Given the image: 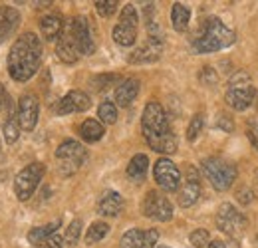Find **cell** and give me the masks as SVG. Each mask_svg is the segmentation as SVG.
<instances>
[{
  "label": "cell",
  "mask_w": 258,
  "mask_h": 248,
  "mask_svg": "<svg viewBox=\"0 0 258 248\" xmlns=\"http://www.w3.org/2000/svg\"><path fill=\"white\" fill-rule=\"evenodd\" d=\"M40 60H42V42L40 38L26 32L22 34L10 48L8 54V74L14 82H28L34 74L40 68Z\"/></svg>",
  "instance_id": "1"
},
{
  "label": "cell",
  "mask_w": 258,
  "mask_h": 248,
  "mask_svg": "<svg viewBox=\"0 0 258 248\" xmlns=\"http://www.w3.org/2000/svg\"><path fill=\"white\" fill-rule=\"evenodd\" d=\"M234 40H236L234 32L228 30L219 18H209L203 24V30L201 34H197L191 46H193L195 54H213V52L232 46Z\"/></svg>",
  "instance_id": "2"
},
{
  "label": "cell",
  "mask_w": 258,
  "mask_h": 248,
  "mask_svg": "<svg viewBox=\"0 0 258 248\" xmlns=\"http://www.w3.org/2000/svg\"><path fill=\"white\" fill-rule=\"evenodd\" d=\"M141 127H143V135L149 145H153L155 141L173 133L169 119H167V113L161 107V103H157V101H149L145 105L143 115H141Z\"/></svg>",
  "instance_id": "3"
},
{
  "label": "cell",
  "mask_w": 258,
  "mask_h": 248,
  "mask_svg": "<svg viewBox=\"0 0 258 248\" xmlns=\"http://www.w3.org/2000/svg\"><path fill=\"white\" fill-rule=\"evenodd\" d=\"M203 173L209 179V183L221 193L228 191L236 179V167L223 161V159H217V157L203 161Z\"/></svg>",
  "instance_id": "4"
},
{
  "label": "cell",
  "mask_w": 258,
  "mask_h": 248,
  "mask_svg": "<svg viewBox=\"0 0 258 248\" xmlns=\"http://www.w3.org/2000/svg\"><path fill=\"white\" fill-rule=\"evenodd\" d=\"M225 99H226V103H228L232 109H236V111H242V109H246V107L252 103V99H254V90H252V86H250V78H248L246 72H238V74L230 80V88H228V92H226Z\"/></svg>",
  "instance_id": "5"
},
{
  "label": "cell",
  "mask_w": 258,
  "mask_h": 248,
  "mask_svg": "<svg viewBox=\"0 0 258 248\" xmlns=\"http://www.w3.org/2000/svg\"><path fill=\"white\" fill-rule=\"evenodd\" d=\"M44 173H46V167L44 163H30L26 165L14 179V191H16V197L20 201H28L34 195V191L38 189L40 181L44 179Z\"/></svg>",
  "instance_id": "6"
},
{
  "label": "cell",
  "mask_w": 258,
  "mask_h": 248,
  "mask_svg": "<svg viewBox=\"0 0 258 248\" xmlns=\"http://www.w3.org/2000/svg\"><path fill=\"white\" fill-rule=\"evenodd\" d=\"M153 179H155V183L161 187L163 191L175 193V191H179V185H181V171H179V167L171 159L161 157L159 161H155Z\"/></svg>",
  "instance_id": "7"
},
{
  "label": "cell",
  "mask_w": 258,
  "mask_h": 248,
  "mask_svg": "<svg viewBox=\"0 0 258 248\" xmlns=\"http://www.w3.org/2000/svg\"><path fill=\"white\" fill-rule=\"evenodd\" d=\"M217 224L219 228L230 234V236H240L244 226H246V217L242 213H238L230 203H223L219 207V215H217Z\"/></svg>",
  "instance_id": "8"
},
{
  "label": "cell",
  "mask_w": 258,
  "mask_h": 248,
  "mask_svg": "<svg viewBox=\"0 0 258 248\" xmlns=\"http://www.w3.org/2000/svg\"><path fill=\"white\" fill-rule=\"evenodd\" d=\"M143 215L153 218V220L167 222L173 217V207L165 195L157 193V191H149L143 199Z\"/></svg>",
  "instance_id": "9"
},
{
  "label": "cell",
  "mask_w": 258,
  "mask_h": 248,
  "mask_svg": "<svg viewBox=\"0 0 258 248\" xmlns=\"http://www.w3.org/2000/svg\"><path fill=\"white\" fill-rule=\"evenodd\" d=\"M70 34H72V40L76 44V50L78 54H84V56H90L96 52V44H94V38H92V32H90V24H88V18L84 16H76L70 24Z\"/></svg>",
  "instance_id": "10"
},
{
  "label": "cell",
  "mask_w": 258,
  "mask_h": 248,
  "mask_svg": "<svg viewBox=\"0 0 258 248\" xmlns=\"http://www.w3.org/2000/svg\"><path fill=\"white\" fill-rule=\"evenodd\" d=\"M56 157L62 161V165H70V173L76 171L82 163H86L88 151L82 143L74 141V139H66L60 143V147L56 149Z\"/></svg>",
  "instance_id": "11"
},
{
  "label": "cell",
  "mask_w": 258,
  "mask_h": 248,
  "mask_svg": "<svg viewBox=\"0 0 258 248\" xmlns=\"http://www.w3.org/2000/svg\"><path fill=\"white\" fill-rule=\"evenodd\" d=\"M90 105H92V99H90V95H88V93L80 92V90H74V92L66 93L64 97L56 103L54 111H56V115L82 113V111L90 109Z\"/></svg>",
  "instance_id": "12"
},
{
  "label": "cell",
  "mask_w": 258,
  "mask_h": 248,
  "mask_svg": "<svg viewBox=\"0 0 258 248\" xmlns=\"http://www.w3.org/2000/svg\"><path fill=\"white\" fill-rule=\"evenodd\" d=\"M38 113H40V105L38 99L32 93H26L20 97L18 101V121H20V129L24 131H32L36 123H38Z\"/></svg>",
  "instance_id": "13"
},
{
  "label": "cell",
  "mask_w": 258,
  "mask_h": 248,
  "mask_svg": "<svg viewBox=\"0 0 258 248\" xmlns=\"http://www.w3.org/2000/svg\"><path fill=\"white\" fill-rule=\"evenodd\" d=\"M163 52V40L161 36H149L147 42L143 46H139L131 56H129V62L131 64H151L157 62L161 58Z\"/></svg>",
  "instance_id": "14"
},
{
  "label": "cell",
  "mask_w": 258,
  "mask_h": 248,
  "mask_svg": "<svg viewBox=\"0 0 258 248\" xmlns=\"http://www.w3.org/2000/svg\"><path fill=\"white\" fill-rule=\"evenodd\" d=\"M201 197V181H199V175L193 167L187 169V181H185V187L179 191V205L183 209L187 207H193L195 203L199 201Z\"/></svg>",
  "instance_id": "15"
},
{
  "label": "cell",
  "mask_w": 258,
  "mask_h": 248,
  "mask_svg": "<svg viewBox=\"0 0 258 248\" xmlns=\"http://www.w3.org/2000/svg\"><path fill=\"white\" fill-rule=\"evenodd\" d=\"M18 24H20L18 10L12 8V6H0V44L10 34H14V30L18 28Z\"/></svg>",
  "instance_id": "16"
},
{
  "label": "cell",
  "mask_w": 258,
  "mask_h": 248,
  "mask_svg": "<svg viewBox=\"0 0 258 248\" xmlns=\"http://www.w3.org/2000/svg\"><path fill=\"white\" fill-rule=\"evenodd\" d=\"M123 209V199L117 191H107L103 193V197L99 199V205H97V213L103 215V217H117Z\"/></svg>",
  "instance_id": "17"
},
{
  "label": "cell",
  "mask_w": 258,
  "mask_h": 248,
  "mask_svg": "<svg viewBox=\"0 0 258 248\" xmlns=\"http://www.w3.org/2000/svg\"><path fill=\"white\" fill-rule=\"evenodd\" d=\"M56 54L58 58L64 64H76L78 62V50H76V44L72 40V34H70V26L62 30L60 38H58V46H56Z\"/></svg>",
  "instance_id": "18"
},
{
  "label": "cell",
  "mask_w": 258,
  "mask_h": 248,
  "mask_svg": "<svg viewBox=\"0 0 258 248\" xmlns=\"http://www.w3.org/2000/svg\"><path fill=\"white\" fill-rule=\"evenodd\" d=\"M137 93H139V80H135V78L123 80L117 86V90H115V103L119 107H127V105L133 103V99L137 97Z\"/></svg>",
  "instance_id": "19"
},
{
  "label": "cell",
  "mask_w": 258,
  "mask_h": 248,
  "mask_svg": "<svg viewBox=\"0 0 258 248\" xmlns=\"http://www.w3.org/2000/svg\"><path fill=\"white\" fill-rule=\"evenodd\" d=\"M40 30H42V36L46 40H58L60 34L64 30V20L58 16V14H48L40 20Z\"/></svg>",
  "instance_id": "20"
},
{
  "label": "cell",
  "mask_w": 258,
  "mask_h": 248,
  "mask_svg": "<svg viewBox=\"0 0 258 248\" xmlns=\"http://www.w3.org/2000/svg\"><path fill=\"white\" fill-rule=\"evenodd\" d=\"M189 20H191V10L181 4V2H175L173 4V10H171V24L177 32H185L189 26Z\"/></svg>",
  "instance_id": "21"
},
{
  "label": "cell",
  "mask_w": 258,
  "mask_h": 248,
  "mask_svg": "<svg viewBox=\"0 0 258 248\" xmlns=\"http://www.w3.org/2000/svg\"><path fill=\"white\" fill-rule=\"evenodd\" d=\"M103 133H105V129H103V125L99 123L97 119H86L84 123L80 125V135H82V139L88 141V143L99 141V139L103 137Z\"/></svg>",
  "instance_id": "22"
},
{
  "label": "cell",
  "mask_w": 258,
  "mask_h": 248,
  "mask_svg": "<svg viewBox=\"0 0 258 248\" xmlns=\"http://www.w3.org/2000/svg\"><path fill=\"white\" fill-rule=\"evenodd\" d=\"M147 169H149V159H147V155L139 153V155H135L131 161H129L127 177L129 179H133V181H141V179H145Z\"/></svg>",
  "instance_id": "23"
},
{
  "label": "cell",
  "mask_w": 258,
  "mask_h": 248,
  "mask_svg": "<svg viewBox=\"0 0 258 248\" xmlns=\"http://www.w3.org/2000/svg\"><path fill=\"white\" fill-rule=\"evenodd\" d=\"M111 36H113V40H115L119 46H125V48H127V46H133L135 40H137V28H133V26H129V24L117 22V26L113 28Z\"/></svg>",
  "instance_id": "24"
},
{
  "label": "cell",
  "mask_w": 258,
  "mask_h": 248,
  "mask_svg": "<svg viewBox=\"0 0 258 248\" xmlns=\"http://www.w3.org/2000/svg\"><path fill=\"white\" fill-rule=\"evenodd\" d=\"M58 226H60V220L48 222V224H44V226H36V228H32V230L28 232V242H32L34 246H38L40 242H44L46 238H50L52 234H56Z\"/></svg>",
  "instance_id": "25"
},
{
  "label": "cell",
  "mask_w": 258,
  "mask_h": 248,
  "mask_svg": "<svg viewBox=\"0 0 258 248\" xmlns=\"http://www.w3.org/2000/svg\"><path fill=\"white\" fill-rule=\"evenodd\" d=\"M2 135H4V141L8 145L16 143V139L20 137V121H18L16 113H10V117L6 119V123L2 127Z\"/></svg>",
  "instance_id": "26"
},
{
  "label": "cell",
  "mask_w": 258,
  "mask_h": 248,
  "mask_svg": "<svg viewBox=\"0 0 258 248\" xmlns=\"http://www.w3.org/2000/svg\"><path fill=\"white\" fill-rule=\"evenodd\" d=\"M107 232H109V224L97 220V222H94V224L88 228V232H86V244H96L101 238L107 236Z\"/></svg>",
  "instance_id": "27"
},
{
  "label": "cell",
  "mask_w": 258,
  "mask_h": 248,
  "mask_svg": "<svg viewBox=\"0 0 258 248\" xmlns=\"http://www.w3.org/2000/svg\"><path fill=\"white\" fill-rule=\"evenodd\" d=\"M97 115L99 119L105 125H113L117 121V107L113 101H103L99 107H97Z\"/></svg>",
  "instance_id": "28"
},
{
  "label": "cell",
  "mask_w": 258,
  "mask_h": 248,
  "mask_svg": "<svg viewBox=\"0 0 258 248\" xmlns=\"http://www.w3.org/2000/svg\"><path fill=\"white\" fill-rule=\"evenodd\" d=\"M121 248H141L143 246V232L139 228H131L127 230L123 236H121V242H119Z\"/></svg>",
  "instance_id": "29"
},
{
  "label": "cell",
  "mask_w": 258,
  "mask_h": 248,
  "mask_svg": "<svg viewBox=\"0 0 258 248\" xmlns=\"http://www.w3.org/2000/svg\"><path fill=\"white\" fill-rule=\"evenodd\" d=\"M203 125H205V117H203V113H197V115H193L191 123H189V127H187V139H189V141H195V139L201 135Z\"/></svg>",
  "instance_id": "30"
},
{
  "label": "cell",
  "mask_w": 258,
  "mask_h": 248,
  "mask_svg": "<svg viewBox=\"0 0 258 248\" xmlns=\"http://www.w3.org/2000/svg\"><path fill=\"white\" fill-rule=\"evenodd\" d=\"M189 240H191V244H193L195 248L209 246V242H211V234H209V230H205V228H197V230L191 232Z\"/></svg>",
  "instance_id": "31"
},
{
  "label": "cell",
  "mask_w": 258,
  "mask_h": 248,
  "mask_svg": "<svg viewBox=\"0 0 258 248\" xmlns=\"http://www.w3.org/2000/svg\"><path fill=\"white\" fill-rule=\"evenodd\" d=\"M96 10L101 18H109L117 10V0H97Z\"/></svg>",
  "instance_id": "32"
},
{
  "label": "cell",
  "mask_w": 258,
  "mask_h": 248,
  "mask_svg": "<svg viewBox=\"0 0 258 248\" xmlns=\"http://www.w3.org/2000/svg\"><path fill=\"white\" fill-rule=\"evenodd\" d=\"M80 234H82V220H74L70 226H68V230H66V244H76L78 240H80Z\"/></svg>",
  "instance_id": "33"
},
{
  "label": "cell",
  "mask_w": 258,
  "mask_h": 248,
  "mask_svg": "<svg viewBox=\"0 0 258 248\" xmlns=\"http://www.w3.org/2000/svg\"><path fill=\"white\" fill-rule=\"evenodd\" d=\"M199 80H201L203 84H207V86H213V84H217L219 76H217V72H215L211 66H205V68L201 70V74H199Z\"/></svg>",
  "instance_id": "34"
},
{
  "label": "cell",
  "mask_w": 258,
  "mask_h": 248,
  "mask_svg": "<svg viewBox=\"0 0 258 248\" xmlns=\"http://www.w3.org/2000/svg\"><path fill=\"white\" fill-rule=\"evenodd\" d=\"M157 240H159V232H157L155 228L145 230V232H143V246L141 248H155Z\"/></svg>",
  "instance_id": "35"
},
{
  "label": "cell",
  "mask_w": 258,
  "mask_h": 248,
  "mask_svg": "<svg viewBox=\"0 0 258 248\" xmlns=\"http://www.w3.org/2000/svg\"><path fill=\"white\" fill-rule=\"evenodd\" d=\"M62 244H64V238L60 234H52L50 238H46L44 242H40L36 248H62Z\"/></svg>",
  "instance_id": "36"
},
{
  "label": "cell",
  "mask_w": 258,
  "mask_h": 248,
  "mask_svg": "<svg viewBox=\"0 0 258 248\" xmlns=\"http://www.w3.org/2000/svg\"><path fill=\"white\" fill-rule=\"evenodd\" d=\"M217 127L226 131V133H230V131L234 129V123H232V119H230L226 113H221V115L217 117Z\"/></svg>",
  "instance_id": "37"
},
{
  "label": "cell",
  "mask_w": 258,
  "mask_h": 248,
  "mask_svg": "<svg viewBox=\"0 0 258 248\" xmlns=\"http://www.w3.org/2000/svg\"><path fill=\"white\" fill-rule=\"evenodd\" d=\"M246 135H248V139H250L252 147L258 149V119H254V121H250V123H248V131H246Z\"/></svg>",
  "instance_id": "38"
},
{
  "label": "cell",
  "mask_w": 258,
  "mask_h": 248,
  "mask_svg": "<svg viewBox=\"0 0 258 248\" xmlns=\"http://www.w3.org/2000/svg\"><path fill=\"white\" fill-rule=\"evenodd\" d=\"M10 105V97H8V92H6V88L0 84V109H6Z\"/></svg>",
  "instance_id": "39"
},
{
  "label": "cell",
  "mask_w": 258,
  "mask_h": 248,
  "mask_svg": "<svg viewBox=\"0 0 258 248\" xmlns=\"http://www.w3.org/2000/svg\"><path fill=\"white\" fill-rule=\"evenodd\" d=\"M238 201H240L242 205H248V203L252 201V193H250L248 189H240V191H238Z\"/></svg>",
  "instance_id": "40"
},
{
  "label": "cell",
  "mask_w": 258,
  "mask_h": 248,
  "mask_svg": "<svg viewBox=\"0 0 258 248\" xmlns=\"http://www.w3.org/2000/svg\"><path fill=\"white\" fill-rule=\"evenodd\" d=\"M207 248H226V244L223 242V240H211Z\"/></svg>",
  "instance_id": "41"
}]
</instances>
